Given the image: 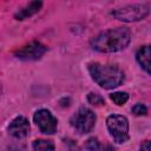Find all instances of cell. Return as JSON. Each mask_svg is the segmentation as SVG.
<instances>
[{"label": "cell", "instance_id": "13", "mask_svg": "<svg viewBox=\"0 0 151 151\" xmlns=\"http://www.w3.org/2000/svg\"><path fill=\"white\" fill-rule=\"evenodd\" d=\"M87 100H88L90 104H92V105H94V106H100V105H104V104H105L104 98H103L100 94H98V93H93V92L88 93V96H87Z\"/></svg>", "mask_w": 151, "mask_h": 151}, {"label": "cell", "instance_id": "5", "mask_svg": "<svg viewBox=\"0 0 151 151\" xmlns=\"http://www.w3.org/2000/svg\"><path fill=\"white\" fill-rule=\"evenodd\" d=\"M96 124V114L87 107L79 109L73 117L71 118V125L79 132V133H87L90 132Z\"/></svg>", "mask_w": 151, "mask_h": 151}, {"label": "cell", "instance_id": "2", "mask_svg": "<svg viewBox=\"0 0 151 151\" xmlns=\"http://www.w3.org/2000/svg\"><path fill=\"white\" fill-rule=\"evenodd\" d=\"M88 71L92 79L103 88L110 90L119 86L124 80L123 71L114 65H101L92 63L88 65Z\"/></svg>", "mask_w": 151, "mask_h": 151}, {"label": "cell", "instance_id": "16", "mask_svg": "<svg viewBox=\"0 0 151 151\" xmlns=\"http://www.w3.org/2000/svg\"><path fill=\"white\" fill-rule=\"evenodd\" d=\"M140 151H151V140H147L142 144Z\"/></svg>", "mask_w": 151, "mask_h": 151}, {"label": "cell", "instance_id": "17", "mask_svg": "<svg viewBox=\"0 0 151 151\" xmlns=\"http://www.w3.org/2000/svg\"><path fill=\"white\" fill-rule=\"evenodd\" d=\"M103 151H114V150H113L112 146H110V145H105V146L103 147Z\"/></svg>", "mask_w": 151, "mask_h": 151}, {"label": "cell", "instance_id": "1", "mask_svg": "<svg viewBox=\"0 0 151 151\" xmlns=\"http://www.w3.org/2000/svg\"><path fill=\"white\" fill-rule=\"evenodd\" d=\"M131 40V33L125 27L112 28L99 33L91 40V46L104 53H112L125 48Z\"/></svg>", "mask_w": 151, "mask_h": 151}, {"label": "cell", "instance_id": "14", "mask_svg": "<svg viewBox=\"0 0 151 151\" xmlns=\"http://www.w3.org/2000/svg\"><path fill=\"white\" fill-rule=\"evenodd\" d=\"M85 147H86L88 151H98V150H99V142H98V139L94 138V137L88 138V139L86 140Z\"/></svg>", "mask_w": 151, "mask_h": 151}, {"label": "cell", "instance_id": "7", "mask_svg": "<svg viewBox=\"0 0 151 151\" xmlns=\"http://www.w3.org/2000/svg\"><path fill=\"white\" fill-rule=\"evenodd\" d=\"M46 51H47L46 46H44L41 42L32 41L19 48L15 52V55L21 60H37L40 59Z\"/></svg>", "mask_w": 151, "mask_h": 151}, {"label": "cell", "instance_id": "8", "mask_svg": "<svg viewBox=\"0 0 151 151\" xmlns=\"http://www.w3.org/2000/svg\"><path fill=\"white\" fill-rule=\"evenodd\" d=\"M8 132L14 138H24L29 132V124L25 117H17L8 126Z\"/></svg>", "mask_w": 151, "mask_h": 151}, {"label": "cell", "instance_id": "10", "mask_svg": "<svg viewBox=\"0 0 151 151\" xmlns=\"http://www.w3.org/2000/svg\"><path fill=\"white\" fill-rule=\"evenodd\" d=\"M42 6V2L41 1H32L29 2L28 5H26L25 7H22L17 14H15V18L18 20H24L33 14H35Z\"/></svg>", "mask_w": 151, "mask_h": 151}, {"label": "cell", "instance_id": "3", "mask_svg": "<svg viewBox=\"0 0 151 151\" xmlns=\"http://www.w3.org/2000/svg\"><path fill=\"white\" fill-rule=\"evenodd\" d=\"M110 134L116 143H125L129 139V122L120 114H111L106 119Z\"/></svg>", "mask_w": 151, "mask_h": 151}, {"label": "cell", "instance_id": "12", "mask_svg": "<svg viewBox=\"0 0 151 151\" xmlns=\"http://www.w3.org/2000/svg\"><path fill=\"white\" fill-rule=\"evenodd\" d=\"M110 98L114 104L120 106V105H124L129 100V94L125 92H114L110 96Z\"/></svg>", "mask_w": 151, "mask_h": 151}, {"label": "cell", "instance_id": "6", "mask_svg": "<svg viewBox=\"0 0 151 151\" xmlns=\"http://www.w3.org/2000/svg\"><path fill=\"white\" fill-rule=\"evenodd\" d=\"M33 119L42 133L52 134L57 131V119L53 117V114L48 110L41 109L37 111Z\"/></svg>", "mask_w": 151, "mask_h": 151}, {"label": "cell", "instance_id": "4", "mask_svg": "<svg viewBox=\"0 0 151 151\" xmlns=\"http://www.w3.org/2000/svg\"><path fill=\"white\" fill-rule=\"evenodd\" d=\"M150 13V7L147 5H129L118 9H114L112 12V15L122 21L125 22H132V21H138L144 19L147 14Z\"/></svg>", "mask_w": 151, "mask_h": 151}, {"label": "cell", "instance_id": "9", "mask_svg": "<svg viewBox=\"0 0 151 151\" xmlns=\"http://www.w3.org/2000/svg\"><path fill=\"white\" fill-rule=\"evenodd\" d=\"M136 57H137V61L139 63V65L147 73L151 74V45H146L139 48Z\"/></svg>", "mask_w": 151, "mask_h": 151}, {"label": "cell", "instance_id": "11", "mask_svg": "<svg viewBox=\"0 0 151 151\" xmlns=\"http://www.w3.org/2000/svg\"><path fill=\"white\" fill-rule=\"evenodd\" d=\"M34 151H54V144L51 140L46 139H37L33 143Z\"/></svg>", "mask_w": 151, "mask_h": 151}, {"label": "cell", "instance_id": "15", "mask_svg": "<svg viewBox=\"0 0 151 151\" xmlns=\"http://www.w3.org/2000/svg\"><path fill=\"white\" fill-rule=\"evenodd\" d=\"M132 113L134 116H145L147 113V109L145 105L143 104H136L133 107H132Z\"/></svg>", "mask_w": 151, "mask_h": 151}]
</instances>
